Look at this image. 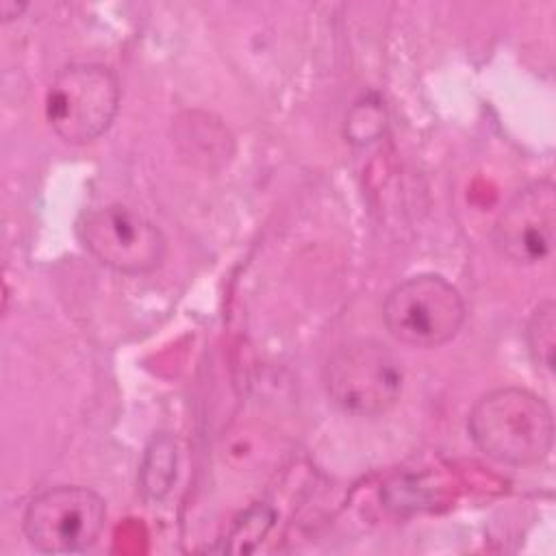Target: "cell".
I'll return each instance as SVG.
<instances>
[{
	"instance_id": "11",
	"label": "cell",
	"mask_w": 556,
	"mask_h": 556,
	"mask_svg": "<svg viewBox=\"0 0 556 556\" xmlns=\"http://www.w3.org/2000/svg\"><path fill=\"white\" fill-rule=\"evenodd\" d=\"M24 9H26V4H17V2H11V0H2V2H0V13H2L4 20L17 17Z\"/></svg>"
},
{
	"instance_id": "5",
	"label": "cell",
	"mask_w": 556,
	"mask_h": 556,
	"mask_svg": "<svg viewBox=\"0 0 556 556\" xmlns=\"http://www.w3.org/2000/svg\"><path fill=\"white\" fill-rule=\"evenodd\" d=\"M76 237L100 265L124 276L150 274L163 265L167 254L163 230L124 204H106L80 213Z\"/></svg>"
},
{
	"instance_id": "1",
	"label": "cell",
	"mask_w": 556,
	"mask_h": 556,
	"mask_svg": "<svg viewBox=\"0 0 556 556\" xmlns=\"http://www.w3.org/2000/svg\"><path fill=\"white\" fill-rule=\"evenodd\" d=\"M467 432L473 445L497 463L539 465L554 441L552 408L528 389L500 387L473 404Z\"/></svg>"
},
{
	"instance_id": "3",
	"label": "cell",
	"mask_w": 556,
	"mask_h": 556,
	"mask_svg": "<svg viewBox=\"0 0 556 556\" xmlns=\"http://www.w3.org/2000/svg\"><path fill=\"white\" fill-rule=\"evenodd\" d=\"M119 109L117 74L102 63H70L48 87L50 128L72 146L96 141L109 130Z\"/></svg>"
},
{
	"instance_id": "6",
	"label": "cell",
	"mask_w": 556,
	"mask_h": 556,
	"mask_svg": "<svg viewBox=\"0 0 556 556\" xmlns=\"http://www.w3.org/2000/svg\"><path fill=\"white\" fill-rule=\"evenodd\" d=\"M106 523L104 500L80 484H59L35 495L22 517L28 545L41 554H78L96 545Z\"/></svg>"
},
{
	"instance_id": "7",
	"label": "cell",
	"mask_w": 556,
	"mask_h": 556,
	"mask_svg": "<svg viewBox=\"0 0 556 556\" xmlns=\"http://www.w3.org/2000/svg\"><path fill=\"white\" fill-rule=\"evenodd\" d=\"M495 250L515 265L545 261L556 241V187L534 180L521 187L497 213L491 230Z\"/></svg>"
},
{
	"instance_id": "9",
	"label": "cell",
	"mask_w": 556,
	"mask_h": 556,
	"mask_svg": "<svg viewBox=\"0 0 556 556\" xmlns=\"http://www.w3.org/2000/svg\"><path fill=\"white\" fill-rule=\"evenodd\" d=\"M526 343L536 367L554 371L556 354V306L552 300L541 302L526 326Z\"/></svg>"
},
{
	"instance_id": "10",
	"label": "cell",
	"mask_w": 556,
	"mask_h": 556,
	"mask_svg": "<svg viewBox=\"0 0 556 556\" xmlns=\"http://www.w3.org/2000/svg\"><path fill=\"white\" fill-rule=\"evenodd\" d=\"M348 137L350 141H356V143H367L371 139H376L382 128H384V111L380 106V102H371V100H365V102H358L350 115H348Z\"/></svg>"
},
{
	"instance_id": "8",
	"label": "cell",
	"mask_w": 556,
	"mask_h": 556,
	"mask_svg": "<svg viewBox=\"0 0 556 556\" xmlns=\"http://www.w3.org/2000/svg\"><path fill=\"white\" fill-rule=\"evenodd\" d=\"M178 450L176 441L167 434H154L143 452L139 467V489L146 502H161L176 482Z\"/></svg>"
},
{
	"instance_id": "4",
	"label": "cell",
	"mask_w": 556,
	"mask_h": 556,
	"mask_svg": "<svg viewBox=\"0 0 556 556\" xmlns=\"http://www.w3.org/2000/svg\"><path fill=\"white\" fill-rule=\"evenodd\" d=\"M465 300L437 274H417L397 282L382 304V319L393 339L432 350L452 341L465 324Z\"/></svg>"
},
{
	"instance_id": "2",
	"label": "cell",
	"mask_w": 556,
	"mask_h": 556,
	"mask_svg": "<svg viewBox=\"0 0 556 556\" xmlns=\"http://www.w3.org/2000/svg\"><path fill=\"white\" fill-rule=\"evenodd\" d=\"M402 387V363L376 339L348 341L324 365L328 400L352 417L374 419L389 413L397 404Z\"/></svg>"
}]
</instances>
